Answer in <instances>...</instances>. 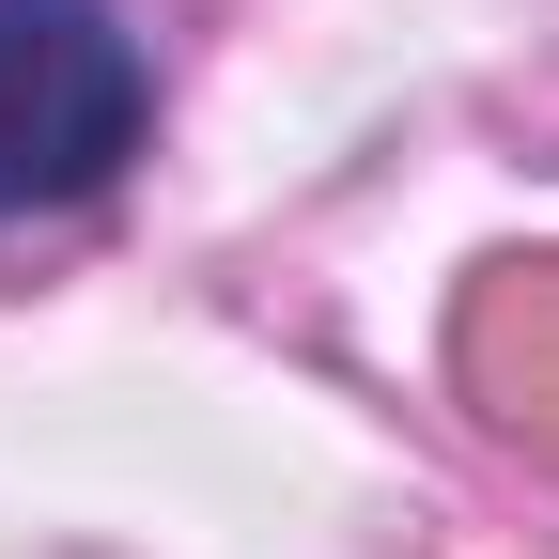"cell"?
Masks as SVG:
<instances>
[{
  "label": "cell",
  "instance_id": "6da1fadb",
  "mask_svg": "<svg viewBox=\"0 0 559 559\" xmlns=\"http://www.w3.org/2000/svg\"><path fill=\"white\" fill-rule=\"evenodd\" d=\"M156 140V47L124 0H0V234L79 218Z\"/></svg>",
  "mask_w": 559,
  "mask_h": 559
}]
</instances>
